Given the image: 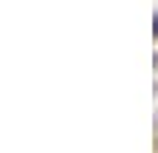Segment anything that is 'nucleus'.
Segmentation results:
<instances>
[{
  "label": "nucleus",
  "mask_w": 158,
  "mask_h": 153,
  "mask_svg": "<svg viewBox=\"0 0 158 153\" xmlns=\"http://www.w3.org/2000/svg\"><path fill=\"white\" fill-rule=\"evenodd\" d=\"M155 34H158V14H155Z\"/></svg>",
  "instance_id": "nucleus-1"
}]
</instances>
